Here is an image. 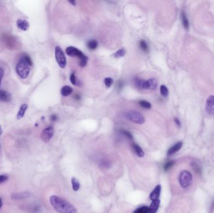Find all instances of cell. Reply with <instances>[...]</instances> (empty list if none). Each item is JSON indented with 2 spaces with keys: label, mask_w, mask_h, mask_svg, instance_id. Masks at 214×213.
<instances>
[{
  "label": "cell",
  "mask_w": 214,
  "mask_h": 213,
  "mask_svg": "<svg viewBox=\"0 0 214 213\" xmlns=\"http://www.w3.org/2000/svg\"><path fill=\"white\" fill-rule=\"evenodd\" d=\"M2 205H3V202H2V200L1 198H0V209H1V208L2 207Z\"/></svg>",
  "instance_id": "f35d334b"
},
{
  "label": "cell",
  "mask_w": 214,
  "mask_h": 213,
  "mask_svg": "<svg viewBox=\"0 0 214 213\" xmlns=\"http://www.w3.org/2000/svg\"><path fill=\"white\" fill-rule=\"evenodd\" d=\"M28 108V106L27 104H23L21 105L20 107L19 108V110L18 111L16 118L17 119H21L23 118V116H25L26 111Z\"/></svg>",
  "instance_id": "9a60e30c"
},
{
  "label": "cell",
  "mask_w": 214,
  "mask_h": 213,
  "mask_svg": "<svg viewBox=\"0 0 214 213\" xmlns=\"http://www.w3.org/2000/svg\"><path fill=\"white\" fill-rule=\"evenodd\" d=\"M23 59L25 60V61L28 62L29 65H30V66L33 65V62H32V61L31 60V58H30V56H28L27 55H25L23 56Z\"/></svg>",
  "instance_id": "d6a6232c"
},
{
  "label": "cell",
  "mask_w": 214,
  "mask_h": 213,
  "mask_svg": "<svg viewBox=\"0 0 214 213\" xmlns=\"http://www.w3.org/2000/svg\"><path fill=\"white\" fill-rule=\"evenodd\" d=\"M132 149L133 150L134 153H135V154L137 155V156H138L139 158H143L145 156V153L143 152V151L142 150V149L140 148V146L139 145H138L136 143H133L132 144Z\"/></svg>",
  "instance_id": "e0dca14e"
},
{
  "label": "cell",
  "mask_w": 214,
  "mask_h": 213,
  "mask_svg": "<svg viewBox=\"0 0 214 213\" xmlns=\"http://www.w3.org/2000/svg\"><path fill=\"white\" fill-rule=\"evenodd\" d=\"M57 116L55 114H53L51 116V120L53 121H55L56 120H57Z\"/></svg>",
  "instance_id": "8d00e7d4"
},
{
  "label": "cell",
  "mask_w": 214,
  "mask_h": 213,
  "mask_svg": "<svg viewBox=\"0 0 214 213\" xmlns=\"http://www.w3.org/2000/svg\"><path fill=\"white\" fill-rule=\"evenodd\" d=\"M87 46L91 50H96L98 47V43L95 40H90L87 43Z\"/></svg>",
  "instance_id": "44dd1931"
},
{
  "label": "cell",
  "mask_w": 214,
  "mask_h": 213,
  "mask_svg": "<svg viewBox=\"0 0 214 213\" xmlns=\"http://www.w3.org/2000/svg\"><path fill=\"white\" fill-rule=\"evenodd\" d=\"M16 25L19 30H21L24 31H27L29 27H30V24H29V23L26 20H25V19H18L16 21Z\"/></svg>",
  "instance_id": "7c38bea8"
},
{
  "label": "cell",
  "mask_w": 214,
  "mask_h": 213,
  "mask_svg": "<svg viewBox=\"0 0 214 213\" xmlns=\"http://www.w3.org/2000/svg\"><path fill=\"white\" fill-rule=\"evenodd\" d=\"M160 93L162 95V96L166 98L168 95V89L165 85H162L160 86Z\"/></svg>",
  "instance_id": "d4e9b609"
},
{
  "label": "cell",
  "mask_w": 214,
  "mask_h": 213,
  "mask_svg": "<svg viewBox=\"0 0 214 213\" xmlns=\"http://www.w3.org/2000/svg\"><path fill=\"white\" fill-rule=\"evenodd\" d=\"M181 17H182V24H183V26L184 28L186 29V30H188V27H189V23H188L187 17L186 16V14L184 11L182 12Z\"/></svg>",
  "instance_id": "d6986e66"
},
{
  "label": "cell",
  "mask_w": 214,
  "mask_h": 213,
  "mask_svg": "<svg viewBox=\"0 0 214 213\" xmlns=\"http://www.w3.org/2000/svg\"><path fill=\"white\" fill-rule=\"evenodd\" d=\"M55 58L58 65L61 68H64L66 65V60L65 56L63 53L61 48L60 46L55 48Z\"/></svg>",
  "instance_id": "5b68a950"
},
{
  "label": "cell",
  "mask_w": 214,
  "mask_h": 213,
  "mask_svg": "<svg viewBox=\"0 0 214 213\" xmlns=\"http://www.w3.org/2000/svg\"><path fill=\"white\" fill-rule=\"evenodd\" d=\"M121 133H123L126 137H127L128 139H133V136L132 134H131L129 131H126V130H121Z\"/></svg>",
  "instance_id": "4dcf8cb0"
},
{
  "label": "cell",
  "mask_w": 214,
  "mask_h": 213,
  "mask_svg": "<svg viewBox=\"0 0 214 213\" xmlns=\"http://www.w3.org/2000/svg\"><path fill=\"white\" fill-rule=\"evenodd\" d=\"M70 79V81H71V84H73L75 85V86H77V84H78V83H77V80L76 79V77H75V75H74V73H72L71 75Z\"/></svg>",
  "instance_id": "1f68e13d"
},
{
  "label": "cell",
  "mask_w": 214,
  "mask_h": 213,
  "mask_svg": "<svg viewBox=\"0 0 214 213\" xmlns=\"http://www.w3.org/2000/svg\"><path fill=\"white\" fill-rule=\"evenodd\" d=\"M139 104L142 106V107L145 108V109H150L152 107V105L149 102L147 101L144 100H141L139 101Z\"/></svg>",
  "instance_id": "484cf974"
},
{
  "label": "cell",
  "mask_w": 214,
  "mask_h": 213,
  "mask_svg": "<svg viewBox=\"0 0 214 213\" xmlns=\"http://www.w3.org/2000/svg\"><path fill=\"white\" fill-rule=\"evenodd\" d=\"M174 121H175V124L178 126V127H180V126H181V123H180V120H179L177 118H175V119H174Z\"/></svg>",
  "instance_id": "d590c367"
},
{
  "label": "cell",
  "mask_w": 214,
  "mask_h": 213,
  "mask_svg": "<svg viewBox=\"0 0 214 213\" xmlns=\"http://www.w3.org/2000/svg\"><path fill=\"white\" fill-rule=\"evenodd\" d=\"M157 88V81L155 78H150L145 81V89L155 90Z\"/></svg>",
  "instance_id": "9c48e42d"
},
{
  "label": "cell",
  "mask_w": 214,
  "mask_h": 213,
  "mask_svg": "<svg viewBox=\"0 0 214 213\" xmlns=\"http://www.w3.org/2000/svg\"><path fill=\"white\" fill-rule=\"evenodd\" d=\"M51 205L58 213H77L74 206L60 197L53 195L50 197Z\"/></svg>",
  "instance_id": "6da1fadb"
},
{
  "label": "cell",
  "mask_w": 214,
  "mask_h": 213,
  "mask_svg": "<svg viewBox=\"0 0 214 213\" xmlns=\"http://www.w3.org/2000/svg\"><path fill=\"white\" fill-rule=\"evenodd\" d=\"M75 98L76 99H78H78H80V96H79V95H76V96H75Z\"/></svg>",
  "instance_id": "ab89813d"
},
{
  "label": "cell",
  "mask_w": 214,
  "mask_h": 213,
  "mask_svg": "<svg viewBox=\"0 0 214 213\" xmlns=\"http://www.w3.org/2000/svg\"><path fill=\"white\" fill-rule=\"evenodd\" d=\"M54 134V129L52 126H49L42 131L41 133V139L43 142L48 143Z\"/></svg>",
  "instance_id": "8992f818"
},
{
  "label": "cell",
  "mask_w": 214,
  "mask_h": 213,
  "mask_svg": "<svg viewBox=\"0 0 214 213\" xmlns=\"http://www.w3.org/2000/svg\"><path fill=\"white\" fill-rule=\"evenodd\" d=\"M2 133H3V130H2L1 125H0V135H1Z\"/></svg>",
  "instance_id": "60d3db41"
},
{
  "label": "cell",
  "mask_w": 214,
  "mask_h": 213,
  "mask_svg": "<svg viewBox=\"0 0 214 213\" xmlns=\"http://www.w3.org/2000/svg\"><path fill=\"white\" fill-rule=\"evenodd\" d=\"M66 53L67 55L71 57H78L79 59H81L84 56H85L80 50L73 46H69L66 49Z\"/></svg>",
  "instance_id": "52a82bcc"
},
{
  "label": "cell",
  "mask_w": 214,
  "mask_h": 213,
  "mask_svg": "<svg viewBox=\"0 0 214 213\" xmlns=\"http://www.w3.org/2000/svg\"><path fill=\"white\" fill-rule=\"evenodd\" d=\"M126 118L134 123L142 124L145 123V118L140 113L135 111H129L125 114Z\"/></svg>",
  "instance_id": "277c9868"
},
{
  "label": "cell",
  "mask_w": 214,
  "mask_h": 213,
  "mask_svg": "<svg viewBox=\"0 0 214 213\" xmlns=\"http://www.w3.org/2000/svg\"><path fill=\"white\" fill-rule=\"evenodd\" d=\"M125 53H126L125 50L123 49V48H122V49H120L117 51H116L113 54V56L115 58L123 57L125 55Z\"/></svg>",
  "instance_id": "4316f807"
},
{
  "label": "cell",
  "mask_w": 214,
  "mask_h": 213,
  "mask_svg": "<svg viewBox=\"0 0 214 213\" xmlns=\"http://www.w3.org/2000/svg\"><path fill=\"white\" fill-rule=\"evenodd\" d=\"M174 164H175V162L173 161H169L167 162L164 165V168H163L164 170L165 171H168L170 168H172V166L174 165Z\"/></svg>",
  "instance_id": "83f0119b"
},
{
  "label": "cell",
  "mask_w": 214,
  "mask_h": 213,
  "mask_svg": "<svg viewBox=\"0 0 214 213\" xmlns=\"http://www.w3.org/2000/svg\"><path fill=\"white\" fill-rule=\"evenodd\" d=\"M133 213H149V207L143 206L136 209Z\"/></svg>",
  "instance_id": "603a6c76"
},
{
  "label": "cell",
  "mask_w": 214,
  "mask_h": 213,
  "mask_svg": "<svg viewBox=\"0 0 214 213\" xmlns=\"http://www.w3.org/2000/svg\"><path fill=\"white\" fill-rule=\"evenodd\" d=\"M73 92V89L68 86H65L61 88V93L63 96H68L70 95Z\"/></svg>",
  "instance_id": "ac0fdd59"
},
{
  "label": "cell",
  "mask_w": 214,
  "mask_h": 213,
  "mask_svg": "<svg viewBox=\"0 0 214 213\" xmlns=\"http://www.w3.org/2000/svg\"><path fill=\"white\" fill-rule=\"evenodd\" d=\"M16 71L18 75L21 79H26L28 76L30 71V65L28 63L25 59H23L22 58L16 65Z\"/></svg>",
  "instance_id": "7a4b0ae2"
},
{
  "label": "cell",
  "mask_w": 214,
  "mask_h": 213,
  "mask_svg": "<svg viewBox=\"0 0 214 213\" xmlns=\"http://www.w3.org/2000/svg\"><path fill=\"white\" fill-rule=\"evenodd\" d=\"M161 189H162V187L160 185H157L156 187H155L154 190H153V191L151 192V194H150V200H151L152 201L158 200V198L160 195V192H161Z\"/></svg>",
  "instance_id": "4fadbf2b"
},
{
  "label": "cell",
  "mask_w": 214,
  "mask_h": 213,
  "mask_svg": "<svg viewBox=\"0 0 214 213\" xmlns=\"http://www.w3.org/2000/svg\"><path fill=\"white\" fill-rule=\"evenodd\" d=\"M12 99L11 94L8 91L0 90V101L4 103L9 102Z\"/></svg>",
  "instance_id": "30bf717a"
},
{
  "label": "cell",
  "mask_w": 214,
  "mask_h": 213,
  "mask_svg": "<svg viewBox=\"0 0 214 213\" xmlns=\"http://www.w3.org/2000/svg\"><path fill=\"white\" fill-rule=\"evenodd\" d=\"M193 180L192 174L188 171L184 170L182 171L179 176V183L183 188H187L191 185Z\"/></svg>",
  "instance_id": "3957f363"
},
{
  "label": "cell",
  "mask_w": 214,
  "mask_h": 213,
  "mask_svg": "<svg viewBox=\"0 0 214 213\" xmlns=\"http://www.w3.org/2000/svg\"><path fill=\"white\" fill-rule=\"evenodd\" d=\"M113 80L110 78V77H106V78L104 80V83L105 86L107 87V88H109L113 84Z\"/></svg>",
  "instance_id": "f546056e"
},
{
  "label": "cell",
  "mask_w": 214,
  "mask_h": 213,
  "mask_svg": "<svg viewBox=\"0 0 214 213\" xmlns=\"http://www.w3.org/2000/svg\"><path fill=\"white\" fill-rule=\"evenodd\" d=\"M160 204V200H157L152 201L151 204L149 207V213H156L158 209Z\"/></svg>",
  "instance_id": "2e32d148"
},
{
  "label": "cell",
  "mask_w": 214,
  "mask_h": 213,
  "mask_svg": "<svg viewBox=\"0 0 214 213\" xmlns=\"http://www.w3.org/2000/svg\"><path fill=\"white\" fill-rule=\"evenodd\" d=\"M145 80L136 78L135 80V83L136 86L140 89H145Z\"/></svg>",
  "instance_id": "ffe728a7"
},
{
  "label": "cell",
  "mask_w": 214,
  "mask_h": 213,
  "mask_svg": "<svg viewBox=\"0 0 214 213\" xmlns=\"http://www.w3.org/2000/svg\"><path fill=\"white\" fill-rule=\"evenodd\" d=\"M140 47L141 48V49H142L144 52L147 53L148 51V45H147V43H146V41L145 40H141L140 41Z\"/></svg>",
  "instance_id": "cb8c5ba5"
},
{
  "label": "cell",
  "mask_w": 214,
  "mask_h": 213,
  "mask_svg": "<svg viewBox=\"0 0 214 213\" xmlns=\"http://www.w3.org/2000/svg\"><path fill=\"white\" fill-rule=\"evenodd\" d=\"M87 61H88V58L86 56H84L82 58H81V59H80L79 65L81 67H85L87 64Z\"/></svg>",
  "instance_id": "f1b7e54d"
},
{
  "label": "cell",
  "mask_w": 214,
  "mask_h": 213,
  "mask_svg": "<svg viewBox=\"0 0 214 213\" xmlns=\"http://www.w3.org/2000/svg\"><path fill=\"white\" fill-rule=\"evenodd\" d=\"M69 3H71L72 5H73V6H75L76 4V2L75 1H69Z\"/></svg>",
  "instance_id": "74e56055"
},
{
  "label": "cell",
  "mask_w": 214,
  "mask_h": 213,
  "mask_svg": "<svg viewBox=\"0 0 214 213\" xmlns=\"http://www.w3.org/2000/svg\"><path fill=\"white\" fill-rule=\"evenodd\" d=\"M71 185H72V188H73V191H77L79 190V189L80 187V182H78V181L76 178H72Z\"/></svg>",
  "instance_id": "7402d4cb"
},
{
  "label": "cell",
  "mask_w": 214,
  "mask_h": 213,
  "mask_svg": "<svg viewBox=\"0 0 214 213\" xmlns=\"http://www.w3.org/2000/svg\"><path fill=\"white\" fill-rule=\"evenodd\" d=\"M8 176L5 175H0V183L5 182L8 180Z\"/></svg>",
  "instance_id": "836d02e7"
},
{
  "label": "cell",
  "mask_w": 214,
  "mask_h": 213,
  "mask_svg": "<svg viewBox=\"0 0 214 213\" xmlns=\"http://www.w3.org/2000/svg\"><path fill=\"white\" fill-rule=\"evenodd\" d=\"M4 76V70L0 67V86H1V81H2V78Z\"/></svg>",
  "instance_id": "e575fe53"
},
{
  "label": "cell",
  "mask_w": 214,
  "mask_h": 213,
  "mask_svg": "<svg viewBox=\"0 0 214 213\" xmlns=\"http://www.w3.org/2000/svg\"><path fill=\"white\" fill-rule=\"evenodd\" d=\"M182 145H183L182 142L179 141V142L177 143L176 144H175L173 146H172L171 148H170V149L168 150V151H167L168 156H171L174 154H175L177 152H178L182 147Z\"/></svg>",
  "instance_id": "8fae6325"
},
{
  "label": "cell",
  "mask_w": 214,
  "mask_h": 213,
  "mask_svg": "<svg viewBox=\"0 0 214 213\" xmlns=\"http://www.w3.org/2000/svg\"><path fill=\"white\" fill-rule=\"evenodd\" d=\"M205 110L207 113L210 116H214V96L208 97L205 103Z\"/></svg>",
  "instance_id": "ba28073f"
},
{
  "label": "cell",
  "mask_w": 214,
  "mask_h": 213,
  "mask_svg": "<svg viewBox=\"0 0 214 213\" xmlns=\"http://www.w3.org/2000/svg\"><path fill=\"white\" fill-rule=\"evenodd\" d=\"M30 196V193L28 192H18V193H14L12 195L11 198L13 200H22L28 198Z\"/></svg>",
  "instance_id": "5bb4252c"
}]
</instances>
